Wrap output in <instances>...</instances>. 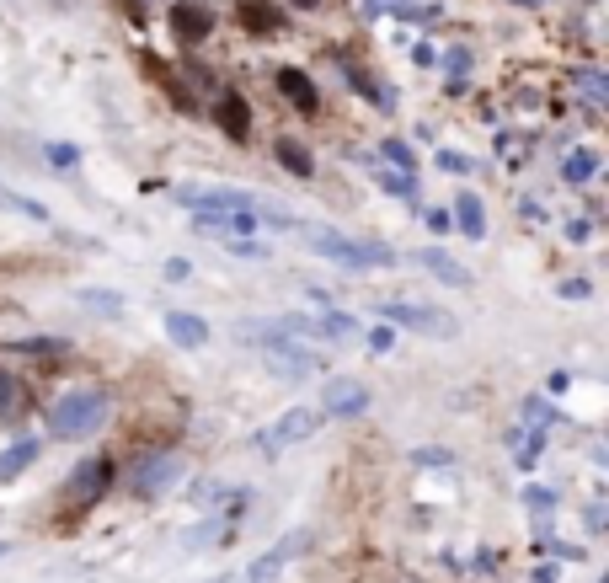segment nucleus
Returning a JSON list of instances; mask_svg holds the SVG:
<instances>
[{
    "mask_svg": "<svg viewBox=\"0 0 609 583\" xmlns=\"http://www.w3.org/2000/svg\"><path fill=\"white\" fill-rule=\"evenodd\" d=\"M300 241H305L310 252H321V257H332V263H342V268H390V263H396V252H390L385 241H353V236H342V230L300 225Z\"/></svg>",
    "mask_w": 609,
    "mask_h": 583,
    "instance_id": "1",
    "label": "nucleus"
},
{
    "mask_svg": "<svg viewBox=\"0 0 609 583\" xmlns=\"http://www.w3.org/2000/svg\"><path fill=\"white\" fill-rule=\"evenodd\" d=\"M102 423H107V391H97V386L70 391V396H59V402L49 407L54 439H86V434H97Z\"/></svg>",
    "mask_w": 609,
    "mask_h": 583,
    "instance_id": "2",
    "label": "nucleus"
},
{
    "mask_svg": "<svg viewBox=\"0 0 609 583\" xmlns=\"http://www.w3.org/2000/svg\"><path fill=\"white\" fill-rule=\"evenodd\" d=\"M321 418H326V412H316V407H289V412H284V418H278L273 428H262L257 450H262V455H278V450H289V444L316 439Z\"/></svg>",
    "mask_w": 609,
    "mask_h": 583,
    "instance_id": "3",
    "label": "nucleus"
},
{
    "mask_svg": "<svg viewBox=\"0 0 609 583\" xmlns=\"http://www.w3.org/2000/svg\"><path fill=\"white\" fill-rule=\"evenodd\" d=\"M107 487H113V460L107 455H91V460H81V466L70 471V482H65V503L75 514L81 509H91V503H97Z\"/></svg>",
    "mask_w": 609,
    "mask_h": 583,
    "instance_id": "4",
    "label": "nucleus"
},
{
    "mask_svg": "<svg viewBox=\"0 0 609 583\" xmlns=\"http://www.w3.org/2000/svg\"><path fill=\"white\" fill-rule=\"evenodd\" d=\"M171 482H182V455H177V450H161V455L134 460L129 493H134V498H161Z\"/></svg>",
    "mask_w": 609,
    "mask_h": 583,
    "instance_id": "5",
    "label": "nucleus"
},
{
    "mask_svg": "<svg viewBox=\"0 0 609 583\" xmlns=\"http://www.w3.org/2000/svg\"><path fill=\"white\" fill-rule=\"evenodd\" d=\"M380 316L390 327H412L423 337H460V321L449 311H433V305H380Z\"/></svg>",
    "mask_w": 609,
    "mask_h": 583,
    "instance_id": "6",
    "label": "nucleus"
},
{
    "mask_svg": "<svg viewBox=\"0 0 609 583\" xmlns=\"http://www.w3.org/2000/svg\"><path fill=\"white\" fill-rule=\"evenodd\" d=\"M321 412H332V418H358V412H369V386L353 375H332L321 386Z\"/></svg>",
    "mask_w": 609,
    "mask_h": 583,
    "instance_id": "7",
    "label": "nucleus"
},
{
    "mask_svg": "<svg viewBox=\"0 0 609 583\" xmlns=\"http://www.w3.org/2000/svg\"><path fill=\"white\" fill-rule=\"evenodd\" d=\"M300 551H310V530H289L273 551H262V557L246 567V583H268V578H278V573H284V562H294Z\"/></svg>",
    "mask_w": 609,
    "mask_h": 583,
    "instance_id": "8",
    "label": "nucleus"
},
{
    "mask_svg": "<svg viewBox=\"0 0 609 583\" xmlns=\"http://www.w3.org/2000/svg\"><path fill=\"white\" fill-rule=\"evenodd\" d=\"M171 33L182 43H203L214 33V11L203 6V0H177V6H171Z\"/></svg>",
    "mask_w": 609,
    "mask_h": 583,
    "instance_id": "9",
    "label": "nucleus"
},
{
    "mask_svg": "<svg viewBox=\"0 0 609 583\" xmlns=\"http://www.w3.org/2000/svg\"><path fill=\"white\" fill-rule=\"evenodd\" d=\"M273 86H278V97H284L294 113H316L321 107V91H316V81H310L305 70H294V65H284L273 75Z\"/></svg>",
    "mask_w": 609,
    "mask_h": 583,
    "instance_id": "10",
    "label": "nucleus"
},
{
    "mask_svg": "<svg viewBox=\"0 0 609 583\" xmlns=\"http://www.w3.org/2000/svg\"><path fill=\"white\" fill-rule=\"evenodd\" d=\"M236 22L252 38H268V33L284 27V11H278V0H236Z\"/></svg>",
    "mask_w": 609,
    "mask_h": 583,
    "instance_id": "11",
    "label": "nucleus"
},
{
    "mask_svg": "<svg viewBox=\"0 0 609 583\" xmlns=\"http://www.w3.org/2000/svg\"><path fill=\"white\" fill-rule=\"evenodd\" d=\"M214 118H220V129H225L236 145L252 140V107H246L241 91H225V97H220V113H214Z\"/></svg>",
    "mask_w": 609,
    "mask_h": 583,
    "instance_id": "12",
    "label": "nucleus"
},
{
    "mask_svg": "<svg viewBox=\"0 0 609 583\" xmlns=\"http://www.w3.org/2000/svg\"><path fill=\"white\" fill-rule=\"evenodd\" d=\"M166 337L177 348H203L209 343V321L193 316V311H166Z\"/></svg>",
    "mask_w": 609,
    "mask_h": 583,
    "instance_id": "13",
    "label": "nucleus"
},
{
    "mask_svg": "<svg viewBox=\"0 0 609 583\" xmlns=\"http://www.w3.org/2000/svg\"><path fill=\"white\" fill-rule=\"evenodd\" d=\"M412 263H423L433 279H444V284H455V289H471V273H465V263H455L449 252L439 247H423V252H412Z\"/></svg>",
    "mask_w": 609,
    "mask_h": 583,
    "instance_id": "14",
    "label": "nucleus"
},
{
    "mask_svg": "<svg viewBox=\"0 0 609 583\" xmlns=\"http://www.w3.org/2000/svg\"><path fill=\"white\" fill-rule=\"evenodd\" d=\"M449 220H455V230H460V236H471V241L487 236V204H481L476 193H460L455 209H449Z\"/></svg>",
    "mask_w": 609,
    "mask_h": 583,
    "instance_id": "15",
    "label": "nucleus"
},
{
    "mask_svg": "<svg viewBox=\"0 0 609 583\" xmlns=\"http://www.w3.org/2000/svg\"><path fill=\"white\" fill-rule=\"evenodd\" d=\"M342 70H348V86H353L358 97H364V102L374 107V113H396V97H390V91H385L380 81H374V75H369L364 65H342Z\"/></svg>",
    "mask_w": 609,
    "mask_h": 583,
    "instance_id": "16",
    "label": "nucleus"
},
{
    "mask_svg": "<svg viewBox=\"0 0 609 583\" xmlns=\"http://www.w3.org/2000/svg\"><path fill=\"white\" fill-rule=\"evenodd\" d=\"M38 460V439H17V444H6L0 450V482H17L27 466Z\"/></svg>",
    "mask_w": 609,
    "mask_h": 583,
    "instance_id": "17",
    "label": "nucleus"
},
{
    "mask_svg": "<svg viewBox=\"0 0 609 583\" xmlns=\"http://www.w3.org/2000/svg\"><path fill=\"white\" fill-rule=\"evenodd\" d=\"M273 156H278V166H284V172H294V177H310V172H316V156H310L300 140H273Z\"/></svg>",
    "mask_w": 609,
    "mask_h": 583,
    "instance_id": "18",
    "label": "nucleus"
},
{
    "mask_svg": "<svg viewBox=\"0 0 609 583\" xmlns=\"http://www.w3.org/2000/svg\"><path fill=\"white\" fill-rule=\"evenodd\" d=\"M225 535H230V519H225V514H209L203 525H193V530L182 535V551H203V546L225 541Z\"/></svg>",
    "mask_w": 609,
    "mask_h": 583,
    "instance_id": "19",
    "label": "nucleus"
},
{
    "mask_svg": "<svg viewBox=\"0 0 609 583\" xmlns=\"http://www.w3.org/2000/svg\"><path fill=\"white\" fill-rule=\"evenodd\" d=\"M0 209H11V214H27V220H38V225H49V209L38 204V198H27V193H11L6 182H0Z\"/></svg>",
    "mask_w": 609,
    "mask_h": 583,
    "instance_id": "20",
    "label": "nucleus"
},
{
    "mask_svg": "<svg viewBox=\"0 0 609 583\" xmlns=\"http://www.w3.org/2000/svg\"><path fill=\"white\" fill-rule=\"evenodd\" d=\"M374 182H380V193H390V198H417V177L401 172V166H396V172H380Z\"/></svg>",
    "mask_w": 609,
    "mask_h": 583,
    "instance_id": "21",
    "label": "nucleus"
},
{
    "mask_svg": "<svg viewBox=\"0 0 609 583\" xmlns=\"http://www.w3.org/2000/svg\"><path fill=\"white\" fill-rule=\"evenodd\" d=\"M81 305H91V311H102V316H118L123 295H113V289H81Z\"/></svg>",
    "mask_w": 609,
    "mask_h": 583,
    "instance_id": "22",
    "label": "nucleus"
},
{
    "mask_svg": "<svg viewBox=\"0 0 609 583\" xmlns=\"http://www.w3.org/2000/svg\"><path fill=\"white\" fill-rule=\"evenodd\" d=\"M22 380H11L6 370H0V418H11V412H22Z\"/></svg>",
    "mask_w": 609,
    "mask_h": 583,
    "instance_id": "23",
    "label": "nucleus"
},
{
    "mask_svg": "<svg viewBox=\"0 0 609 583\" xmlns=\"http://www.w3.org/2000/svg\"><path fill=\"white\" fill-rule=\"evenodd\" d=\"M593 172H599V156H593V150H572L567 156V182H588Z\"/></svg>",
    "mask_w": 609,
    "mask_h": 583,
    "instance_id": "24",
    "label": "nucleus"
},
{
    "mask_svg": "<svg viewBox=\"0 0 609 583\" xmlns=\"http://www.w3.org/2000/svg\"><path fill=\"white\" fill-rule=\"evenodd\" d=\"M572 81L588 91V102H604V97H609V75H599V70H577Z\"/></svg>",
    "mask_w": 609,
    "mask_h": 583,
    "instance_id": "25",
    "label": "nucleus"
},
{
    "mask_svg": "<svg viewBox=\"0 0 609 583\" xmlns=\"http://www.w3.org/2000/svg\"><path fill=\"white\" fill-rule=\"evenodd\" d=\"M513 439H519V466H535L540 450H545V434H540V428H529V434H513Z\"/></svg>",
    "mask_w": 609,
    "mask_h": 583,
    "instance_id": "26",
    "label": "nucleus"
},
{
    "mask_svg": "<svg viewBox=\"0 0 609 583\" xmlns=\"http://www.w3.org/2000/svg\"><path fill=\"white\" fill-rule=\"evenodd\" d=\"M11 354H33V359H49V354H65V343L59 337H33V343H17Z\"/></svg>",
    "mask_w": 609,
    "mask_h": 583,
    "instance_id": "27",
    "label": "nucleus"
},
{
    "mask_svg": "<svg viewBox=\"0 0 609 583\" xmlns=\"http://www.w3.org/2000/svg\"><path fill=\"white\" fill-rule=\"evenodd\" d=\"M385 161L401 166V172H412V166H417V156H412V145H406V140H385Z\"/></svg>",
    "mask_w": 609,
    "mask_h": 583,
    "instance_id": "28",
    "label": "nucleus"
},
{
    "mask_svg": "<svg viewBox=\"0 0 609 583\" xmlns=\"http://www.w3.org/2000/svg\"><path fill=\"white\" fill-rule=\"evenodd\" d=\"M187 273H193V263H187V257H166V268H161V279L166 284H182Z\"/></svg>",
    "mask_w": 609,
    "mask_h": 583,
    "instance_id": "29",
    "label": "nucleus"
},
{
    "mask_svg": "<svg viewBox=\"0 0 609 583\" xmlns=\"http://www.w3.org/2000/svg\"><path fill=\"white\" fill-rule=\"evenodd\" d=\"M444 70H449V75H455V81H460V75L471 70V49H449V54H444Z\"/></svg>",
    "mask_w": 609,
    "mask_h": 583,
    "instance_id": "30",
    "label": "nucleus"
},
{
    "mask_svg": "<svg viewBox=\"0 0 609 583\" xmlns=\"http://www.w3.org/2000/svg\"><path fill=\"white\" fill-rule=\"evenodd\" d=\"M369 348H374V354H390V348H396V332H390V327H374V332H369Z\"/></svg>",
    "mask_w": 609,
    "mask_h": 583,
    "instance_id": "31",
    "label": "nucleus"
},
{
    "mask_svg": "<svg viewBox=\"0 0 609 583\" xmlns=\"http://www.w3.org/2000/svg\"><path fill=\"white\" fill-rule=\"evenodd\" d=\"M439 166H444V172H476V166H471V156H455V150H444V156H439Z\"/></svg>",
    "mask_w": 609,
    "mask_h": 583,
    "instance_id": "32",
    "label": "nucleus"
},
{
    "mask_svg": "<svg viewBox=\"0 0 609 583\" xmlns=\"http://www.w3.org/2000/svg\"><path fill=\"white\" fill-rule=\"evenodd\" d=\"M401 6H406V0H364V17H385V11L396 17Z\"/></svg>",
    "mask_w": 609,
    "mask_h": 583,
    "instance_id": "33",
    "label": "nucleus"
},
{
    "mask_svg": "<svg viewBox=\"0 0 609 583\" xmlns=\"http://www.w3.org/2000/svg\"><path fill=\"white\" fill-rule=\"evenodd\" d=\"M428 230H439V236H444V230H455V220H449V209H428Z\"/></svg>",
    "mask_w": 609,
    "mask_h": 583,
    "instance_id": "34",
    "label": "nucleus"
},
{
    "mask_svg": "<svg viewBox=\"0 0 609 583\" xmlns=\"http://www.w3.org/2000/svg\"><path fill=\"white\" fill-rule=\"evenodd\" d=\"M49 161H54V166H75V161H81V156H75L70 145H49Z\"/></svg>",
    "mask_w": 609,
    "mask_h": 583,
    "instance_id": "35",
    "label": "nucleus"
},
{
    "mask_svg": "<svg viewBox=\"0 0 609 583\" xmlns=\"http://www.w3.org/2000/svg\"><path fill=\"white\" fill-rule=\"evenodd\" d=\"M524 412H529V418H535V423H556V412L545 407V402H524Z\"/></svg>",
    "mask_w": 609,
    "mask_h": 583,
    "instance_id": "36",
    "label": "nucleus"
},
{
    "mask_svg": "<svg viewBox=\"0 0 609 583\" xmlns=\"http://www.w3.org/2000/svg\"><path fill=\"white\" fill-rule=\"evenodd\" d=\"M567 236H572V241H588L593 230H588V220H572V225H567Z\"/></svg>",
    "mask_w": 609,
    "mask_h": 583,
    "instance_id": "37",
    "label": "nucleus"
},
{
    "mask_svg": "<svg viewBox=\"0 0 609 583\" xmlns=\"http://www.w3.org/2000/svg\"><path fill=\"white\" fill-rule=\"evenodd\" d=\"M289 6H300V11H316V0H289Z\"/></svg>",
    "mask_w": 609,
    "mask_h": 583,
    "instance_id": "38",
    "label": "nucleus"
},
{
    "mask_svg": "<svg viewBox=\"0 0 609 583\" xmlns=\"http://www.w3.org/2000/svg\"><path fill=\"white\" fill-rule=\"evenodd\" d=\"M513 6H551V0H513Z\"/></svg>",
    "mask_w": 609,
    "mask_h": 583,
    "instance_id": "39",
    "label": "nucleus"
},
{
    "mask_svg": "<svg viewBox=\"0 0 609 583\" xmlns=\"http://www.w3.org/2000/svg\"><path fill=\"white\" fill-rule=\"evenodd\" d=\"M6 551H11V546H6V541H0V557H6Z\"/></svg>",
    "mask_w": 609,
    "mask_h": 583,
    "instance_id": "40",
    "label": "nucleus"
}]
</instances>
